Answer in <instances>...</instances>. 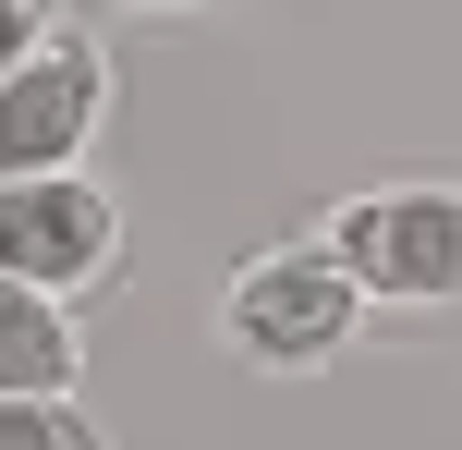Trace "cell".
<instances>
[{
	"label": "cell",
	"instance_id": "6da1fadb",
	"mask_svg": "<svg viewBox=\"0 0 462 450\" xmlns=\"http://www.w3.org/2000/svg\"><path fill=\"white\" fill-rule=\"evenodd\" d=\"M353 329H365V292L328 243H280V256H244L219 280V354L255 378H317L353 354Z\"/></svg>",
	"mask_w": 462,
	"mask_h": 450
},
{
	"label": "cell",
	"instance_id": "7a4b0ae2",
	"mask_svg": "<svg viewBox=\"0 0 462 450\" xmlns=\"http://www.w3.org/2000/svg\"><path fill=\"white\" fill-rule=\"evenodd\" d=\"M365 305H462V183H377L328 219Z\"/></svg>",
	"mask_w": 462,
	"mask_h": 450
},
{
	"label": "cell",
	"instance_id": "3957f363",
	"mask_svg": "<svg viewBox=\"0 0 462 450\" xmlns=\"http://www.w3.org/2000/svg\"><path fill=\"white\" fill-rule=\"evenodd\" d=\"M97 122H110V61L97 37H49L24 73H0V183H37V170H86Z\"/></svg>",
	"mask_w": 462,
	"mask_h": 450
},
{
	"label": "cell",
	"instance_id": "277c9868",
	"mask_svg": "<svg viewBox=\"0 0 462 450\" xmlns=\"http://www.w3.org/2000/svg\"><path fill=\"white\" fill-rule=\"evenodd\" d=\"M0 268L37 292H97L122 268V207L86 183V170H37V183H0Z\"/></svg>",
	"mask_w": 462,
	"mask_h": 450
},
{
	"label": "cell",
	"instance_id": "5b68a950",
	"mask_svg": "<svg viewBox=\"0 0 462 450\" xmlns=\"http://www.w3.org/2000/svg\"><path fill=\"white\" fill-rule=\"evenodd\" d=\"M73 378H86V329H73V305L0 268V402H73Z\"/></svg>",
	"mask_w": 462,
	"mask_h": 450
},
{
	"label": "cell",
	"instance_id": "8992f818",
	"mask_svg": "<svg viewBox=\"0 0 462 450\" xmlns=\"http://www.w3.org/2000/svg\"><path fill=\"white\" fill-rule=\"evenodd\" d=\"M0 450H110L73 402H0Z\"/></svg>",
	"mask_w": 462,
	"mask_h": 450
},
{
	"label": "cell",
	"instance_id": "52a82bcc",
	"mask_svg": "<svg viewBox=\"0 0 462 450\" xmlns=\"http://www.w3.org/2000/svg\"><path fill=\"white\" fill-rule=\"evenodd\" d=\"M49 37H61V0H0V73H24Z\"/></svg>",
	"mask_w": 462,
	"mask_h": 450
},
{
	"label": "cell",
	"instance_id": "ba28073f",
	"mask_svg": "<svg viewBox=\"0 0 462 450\" xmlns=\"http://www.w3.org/2000/svg\"><path fill=\"white\" fill-rule=\"evenodd\" d=\"M122 13H219V0H122Z\"/></svg>",
	"mask_w": 462,
	"mask_h": 450
}]
</instances>
